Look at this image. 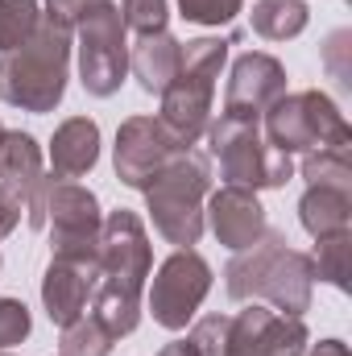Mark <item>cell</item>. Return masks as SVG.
Returning <instances> with one entry per match:
<instances>
[{
    "label": "cell",
    "mask_w": 352,
    "mask_h": 356,
    "mask_svg": "<svg viewBox=\"0 0 352 356\" xmlns=\"http://www.w3.org/2000/svg\"><path fill=\"white\" fill-rule=\"evenodd\" d=\"M224 290L232 302H262L278 315H298L311 307V290H315V273L307 253L290 249L282 232L265 228L257 245L232 253V261L224 269Z\"/></svg>",
    "instance_id": "1"
},
{
    "label": "cell",
    "mask_w": 352,
    "mask_h": 356,
    "mask_svg": "<svg viewBox=\"0 0 352 356\" xmlns=\"http://www.w3.org/2000/svg\"><path fill=\"white\" fill-rule=\"evenodd\" d=\"M71 33L42 17L33 38L0 54V99L21 112H54L67 95Z\"/></svg>",
    "instance_id": "2"
},
{
    "label": "cell",
    "mask_w": 352,
    "mask_h": 356,
    "mask_svg": "<svg viewBox=\"0 0 352 356\" xmlns=\"http://www.w3.org/2000/svg\"><path fill=\"white\" fill-rule=\"evenodd\" d=\"M211 195V162L203 149H182L145 186V207L162 241L191 249L203 236V203Z\"/></svg>",
    "instance_id": "3"
},
{
    "label": "cell",
    "mask_w": 352,
    "mask_h": 356,
    "mask_svg": "<svg viewBox=\"0 0 352 356\" xmlns=\"http://www.w3.org/2000/svg\"><path fill=\"white\" fill-rule=\"evenodd\" d=\"M228 38H195L182 46V67H178L175 83L162 91V112L158 120L175 133L178 141L191 149L207 124H211V95H216V79L228 63Z\"/></svg>",
    "instance_id": "4"
},
{
    "label": "cell",
    "mask_w": 352,
    "mask_h": 356,
    "mask_svg": "<svg viewBox=\"0 0 352 356\" xmlns=\"http://www.w3.org/2000/svg\"><path fill=\"white\" fill-rule=\"evenodd\" d=\"M262 133L269 145H278L282 154H315V149H336L352 145V129L344 112L336 108V99L328 91H286L262 120Z\"/></svg>",
    "instance_id": "5"
},
{
    "label": "cell",
    "mask_w": 352,
    "mask_h": 356,
    "mask_svg": "<svg viewBox=\"0 0 352 356\" xmlns=\"http://www.w3.org/2000/svg\"><path fill=\"white\" fill-rule=\"evenodd\" d=\"M207 145H211V158L220 162L224 186L273 191L286 178H294V158L265 141L257 120L220 116V120L207 124Z\"/></svg>",
    "instance_id": "6"
},
{
    "label": "cell",
    "mask_w": 352,
    "mask_h": 356,
    "mask_svg": "<svg viewBox=\"0 0 352 356\" xmlns=\"http://www.w3.org/2000/svg\"><path fill=\"white\" fill-rule=\"evenodd\" d=\"M125 21H120V8L116 0H104L95 13H88L71 42H79V83L88 95L95 99H108L116 95L125 75H129V42H125Z\"/></svg>",
    "instance_id": "7"
},
{
    "label": "cell",
    "mask_w": 352,
    "mask_h": 356,
    "mask_svg": "<svg viewBox=\"0 0 352 356\" xmlns=\"http://www.w3.org/2000/svg\"><path fill=\"white\" fill-rule=\"evenodd\" d=\"M95 266H99V282L120 286L129 294H145V282L154 273V249H150V236H145V224L137 211L116 207L104 216Z\"/></svg>",
    "instance_id": "8"
},
{
    "label": "cell",
    "mask_w": 352,
    "mask_h": 356,
    "mask_svg": "<svg viewBox=\"0 0 352 356\" xmlns=\"http://www.w3.org/2000/svg\"><path fill=\"white\" fill-rule=\"evenodd\" d=\"M145 286H150V315H154V323L166 327V332H182L195 319V311L203 307L207 290H211V266L195 249H175L158 266L154 282H145Z\"/></svg>",
    "instance_id": "9"
},
{
    "label": "cell",
    "mask_w": 352,
    "mask_h": 356,
    "mask_svg": "<svg viewBox=\"0 0 352 356\" xmlns=\"http://www.w3.org/2000/svg\"><path fill=\"white\" fill-rule=\"evenodd\" d=\"M46 224H50V257L95 261L104 211H99V199L88 186H79V182H50Z\"/></svg>",
    "instance_id": "10"
},
{
    "label": "cell",
    "mask_w": 352,
    "mask_h": 356,
    "mask_svg": "<svg viewBox=\"0 0 352 356\" xmlns=\"http://www.w3.org/2000/svg\"><path fill=\"white\" fill-rule=\"evenodd\" d=\"M186 145L178 141L175 133L158 120V116H129L120 129H116V178L133 191H145L154 175L178 158Z\"/></svg>",
    "instance_id": "11"
},
{
    "label": "cell",
    "mask_w": 352,
    "mask_h": 356,
    "mask_svg": "<svg viewBox=\"0 0 352 356\" xmlns=\"http://www.w3.org/2000/svg\"><path fill=\"white\" fill-rule=\"evenodd\" d=\"M42 149L29 133H4L0 141V191L25 211L29 228H46V195H50Z\"/></svg>",
    "instance_id": "12"
},
{
    "label": "cell",
    "mask_w": 352,
    "mask_h": 356,
    "mask_svg": "<svg viewBox=\"0 0 352 356\" xmlns=\"http://www.w3.org/2000/svg\"><path fill=\"white\" fill-rule=\"evenodd\" d=\"M307 323L298 315H278L262 302L245 307L228 323V356H303Z\"/></svg>",
    "instance_id": "13"
},
{
    "label": "cell",
    "mask_w": 352,
    "mask_h": 356,
    "mask_svg": "<svg viewBox=\"0 0 352 356\" xmlns=\"http://www.w3.org/2000/svg\"><path fill=\"white\" fill-rule=\"evenodd\" d=\"M286 95V67L262 54V50H249L232 63V75H228V91H224V112L220 116H237V120H262L265 112Z\"/></svg>",
    "instance_id": "14"
},
{
    "label": "cell",
    "mask_w": 352,
    "mask_h": 356,
    "mask_svg": "<svg viewBox=\"0 0 352 356\" xmlns=\"http://www.w3.org/2000/svg\"><path fill=\"white\" fill-rule=\"evenodd\" d=\"M203 224H211L216 241L232 253L257 245L265 236V207L257 203V191H245V186H220L207 195L203 203Z\"/></svg>",
    "instance_id": "15"
},
{
    "label": "cell",
    "mask_w": 352,
    "mask_h": 356,
    "mask_svg": "<svg viewBox=\"0 0 352 356\" xmlns=\"http://www.w3.org/2000/svg\"><path fill=\"white\" fill-rule=\"evenodd\" d=\"M99 286V266L95 261H71V257H50L46 277H42V307L54 327L75 323L88 311L91 294Z\"/></svg>",
    "instance_id": "16"
},
{
    "label": "cell",
    "mask_w": 352,
    "mask_h": 356,
    "mask_svg": "<svg viewBox=\"0 0 352 356\" xmlns=\"http://www.w3.org/2000/svg\"><path fill=\"white\" fill-rule=\"evenodd\" d=\"M99 162V124L88 116H71L50 137V178L75 182Z\"/></svg>",
    "instance_id": "17"
},
{
    "label": "cell",
    "mask_w": 352,
    "mask_h": 356,
    "mask_svg": "<svg viewBox=\"0 0 352 356\" xmlns=\"http://www.w3.org/2000/svg\"><path fill=\"white\" fill-rule=\"evenodd\" d=\"M178 67H182V42L175 33L158 29V33H141L137 46L129 50V71L141 83L145 95H162L175 83Z\"/></svg>",
    "instance_id": "18"
},
{
    "label": "cell",
    "mask_w": 352,
    "mask_h": 356,
    "mask_svg": "<svg viewBox=\"0 0 352 356\" xmlns=\"http://www.w3.org/2000/svg\"><path fill=\"white\" fill-rule=\"evenodd\" d=\"M298 224L315 241L349 232L352 228V191H340V186H307V195L298 199Z\"/></svg>",
    "instance_id": "19"
},
{
    "label": "cell",
    "mask_w": 352,
    "mask_h": 356,
    "mask_svg": "<svg viewBox=\"0 0 352 356\" xmlns=\"http://www.w3.org/2000/svg\"><path fill=\"white\" fill-rule=\"evenodd\" d=\"M249 21H253V33L265 42H290L307 29L311 8H307V0H257Z\"/></svg>",
    "instance_id": "20"
},
{
    "label": "cell",
    "mask_w": 352,
    "mask_h": 356,
    "mask_svg": "<svg viewBox=\"0 0 352 356\" xmlns=\"http://www.w3.org/2000/svg\"><path fill=\"white\" fill-rule=\"evenodd\" d=\"M91 315L112 332V340L133 336V327L141 323V294H129V290H120V286L99 282L95 294H91Z\"/></svg>",
    "instance_id": "21"
},
{
    "label": "cell",
    "mask_w": 352,
    "mask_h": 356,
    "mask_svg": "<svg viewBox=\"0 0 352 356\" xmlns=\"http://www.w3.org/2000/svg\"><path fill=\"white\" fill-rule=\"evenodd\" d=\"M349 257H352V232H336V236H319L315 249L307 253L311 273L323 277L328 286L344 290L349 286Z\"/></svg>",
    "instance_id": "22"
},
{
    "label": "cell",
    "mask_w": 352,
    "mask_h": 356,
    "mask_svg": "<svg viewBox=\"0 0 352 356\" xmlns=\"http://www.w3.org/2000/svg\"><path fill=\"white\" fill-rule=\"evenodd\" d=\"M112 344H116L112 332H108L91 311H83L75 323L63 327V336H58V356H108Z\"/></svg>",
    "instance_id": "23"
},
{
    "label": "cell",
    "mask_w": 352,
    "mask_h": 356,
    "mask_svg": "<svg viewBox=\"0 0 352 356\" xmlns=\"http://www.w3.org/2000/svg\"><path fill=\"white\" fill-rule=\"evenodd\" d=\"M303 178L307 186H340L352 191V158L349 145H336V149H315V154H303Z\"/></svg>",
    "instance_id": "24"
},
{
    "label": "cell",
    "mask_w": 352,
    "mask_h": 356,
    "mask_svg": "<svg viewBox=\"0 0 352 356\" xmlns=\"http://www.w3.org/2000/svg\"><path fill=\"white\" fill-rule=\"evenodd\" d=\"M38 25H42L38 0H0V54L25 46Z\"/></svg>",
    "instance_id": "25"
},
{
    "label": "cell",
    "mask_w": 352,
    "mask_h": 356,
    "mask_svg": "<svg viewBox=\"0 0 352 356\" xmlns=\"http://www.w3.org/2000/svg\"><path fill=\"white\" fill-rule=\"evenodd\" d=\"M116 8H120L125 29H133L137 38H141V33H158V29H166V13H170L166 0H120Z\"/></svg>",
    "instance_id": "26"
},
{
    "label": "cell",
    "mask_w": 352,
    "mask_h": 356,
    "mask_svg": "<svg viewBox=\"0 0 352 356\" xmlns=\"http://www.w3.org/2000/svg\"><path fill=\"white\" fill-rule=\"evenodd\" d=\"M228 323H232V315H203L186 340L195 344L199 356H228Z\"/></svg>",
    "instance_id": "27"
},
{
    "label": "cell",
    "mask_w": 352,
    "mask_h": 356,
    "mask_svg": "<svg viewBox=\"0 0 352 356\" xmlns=\"http://www.w3.org/2000/svg\"><path fill=\"white\" fill-rule=\"evenodd\" d=\"M33 332V315L21 298H0V353H8L13 344H21Z\"/></svg>",
    "instance_id": "28"
},
{
    "label": "cell",
    "mask_w": 352,
    "mask_h": 356,
    "mask_svg": "<svg viewBox=\"0 0 352 356\" xmlns=\"http://www.w3.org/2000/svg\"><path fill=\"white\" fill-rule=\"evenodd\" d=\"M182 17L191 25H228L245 8V0H178Z\"/></svg>",
    "instance_id": "29"
},
{
    "label": "cell",
    "mask_w": 352,
    "mask_h": 356,
    "mask_svg": "<svg viewBox=\"0 0 352 356\" xmlns=\"http://www.w3.org/2000/svg\"><path fill=\"white\" fill-rule=\"evenodd\" d=\"M352 33L349 29H336L332 38H328V46H323V63H328V71H332V79L340 83V88H352V67H349V46Z\"/></svg>",
    "instance_id": "30"
},
{
    "label": "cell",
    "mask_w": 352,
    "mask_h": 356,
    "mask_svg": "<svg viewBox=\"0 0 352 356\" xmlns=\"http://www.w3.org/2000/svg\"><path fill=\"white\" fill-rule=\"evenodd\" d=\"M104 0H46V21H54L58 29H67V33H75V25L88 17V13H95Z\"/></svg>",
    "instance_id": "31"
},
{
    "label": "cell",
    "mask_w": 352,
    "mask_h": 356,
    "mask_svg": "<svg viewBox=\"0 0 352 356\" xmlns=\"http://www.w3.org/2000/svg\"><path fill=\"white\" fill-rule=\"evenodd\" d=\"M17 224H21V207H17V203H13V199L0 191V241H4V236L17 228Z\"/></svg>",
    "instance_id": "32"
},
{
    "label": "cell",
    "mask_w": 352,
    "mask_h": 356,
    "mask_svg": "<svg viewBox=\"0 0 352 356\" xmlns=\"http://www.w3.org/2000/svg\"><path fill=\"white\" fill-rule=\"evenodd\" d=\"M311 356H352V353H349L344 340H319V344L311 348Z\"/></svg>",
    "instance_id": "33"
},
{
    "label": "cell",
    "mask_w": 352,
    "mask_h": 356,
    "mask_svg": "<svg viewBox=\"0 0 352 356\" xmlns=\"http://www.w3.org/2000/svg\"><path fill=\"white\" fill-rule=\"evenodd\" d=\"M158 356H199V353H195V344H191V340H175V344H166Z\"/></svg>",
    "instance_id": "34"
},
{
    "label": "cell",
    "mask_w": 352,
    "mask_h": 356,
    "mask_svg": "<svg viewBox=\"0 0 352 356\" xmlns=\"http://www.w3.org/2000/svg\"><path fill=\"white\" fill-rule=\"evenodd\" d=\"M4 133H8V129H4V124H0V141H4Z\"/></svg>",
    "instance_id": "35"
},
{
    "label": "cell",
    "mask_w": 352,
    "mask_h": 356,
    "mask_svg": "<svg viewBox=\"0 0 352 356\" xmlns=\"http://www.w3.org/2000/svg\"><path fill=\"white\" fill-rule=\"evenodd\" d=\"M0 356H8V353H0Z\"/></svg>",
    "instance_id": "36"
}]
</instances>
